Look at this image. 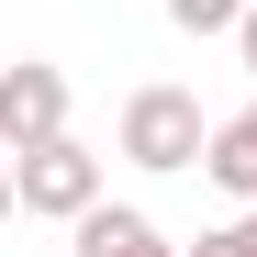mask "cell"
<instances>
[{
    "label": "cell",
    "instance_id": "obj_1",
    "mask_svg": "<svg viewBox=\"0 0 257 257\" xmlns=\"http://www.w3.org/2000/svg\"><path fill=\"white\" fill-rule=\"evenodd\" d=\"M201 146H212V112H201V90H179V78H146V90L123 101V123H112V157L146 168V179L201 168Z\"/></svg>",
    "mask_w": 257,
    "mask_h": 257
},
{
    "label": "cell",
    "instance_id": "obj_2",
    "mask_svg": "<svg viewBox=\"0 0 257 257\" xmlns=\"http://www.w3.org/2000/svg\"><path fill=\"white\" fill-rule=\"evenodd\" d=\"M12 190H23V212H45V224H78V212L101 201V157L78 135H45V146L12 157Z\"/></svg>",
    "mask_w": 257,
    "mask_h": 257
},
{
    "label": "cell",
    "instance_id": "obj_3",
    "mask_svg": "<svg viewBox=\"0 0 257 257\" xmlns=\"http://www.w3.org/2000/svg\"><path fill=\"white\" fill-rule=\"evenodd\" d=\"M45 135H67V67L56 56H12L0 67V157H23Z\"/></svg>",
    "mask_w": 257,
    "mask_h": 257
},
{
    "label": "cell",
    "instance_id": "obj_4",
    "mask_svg": "<svg viewBox=\"0 0 257 257\" xmlns=\"http://www.w3.org/2000/svg\"><path fill=\"white\" fill-rule=\"evenodd\" d=\"M67 235H78V257H179L157 235V212H135V201H90Z\"/></svg>",
    "mask_w": 257,
    "mask_h": 257
},
{
    "label": "cell",
    "instance_id": "obj_5",
    "mask_svg": "<svg viewBox=\"0 0 257 257\" xmlns=\"http://www.w3.org/2000/svg\"><path fill=\"white\" fill-rule=\"evenodd\" d=\"M201 179H212V190H235V201H257V101L212 123V146H201Z\"/></svg>",
    "mask_w": 257,
    "mask_h": 257
},
{
    "label": "cell",
    "instance_id": "obj_6",
    "mask_svg": "<svg viewBox=\"0 0 257 257\" xmlns=\"http://www.w3.org/2000/svg\"><path fill=\"white\" fill-rule=\"evenodd\" d=\"M168 23H179V34H235L246 0H168Z\"/></svg>",
    "mask_w": 257,
    "mask_h": 257
},
{
    "label": "cell",
    "instance_id": "obj_7",
    "mask_svg": "<svg viewBox=\"0 0 257 257\" xmlns=\"http://www.w3.org/2000/svg\"><path fill=\"white\" fill-rule=\"evenodd\" d=\"M179 257H257V235H246V212H235V224H201V246H179Z\"/></svg>",
    "mask_w": 257,
    "mask_h": 257
},
{
    "label": "cell",
    "instance_id": "obj_8",
    "mask_svg": "<svg viewBox=\"0 0 257 257\" xmlns=\"http://www.w3.org/2000/svg\"><path fill=\"white\" fill-rule=\"evenodd\" d=\"M235 56H246V78H257V0H246V23H235Z\"/></svg>",
    "mask_w": 257,
    "mask_h": 257
},
{
    "label": "cell",
    "instance_id": "obj_9",
    "mask_svg": "<svg viewBox=\"0 0 257 257\" xmlns=\"http://www.w3.org/2000/svg\"><path fill=\"white\" fill-rule=\"evenodd\" d=\"M12 212H23V190H12V157H0V224H12Z\"/></svg>",
    "mask_w": 257,
    "mask_h": 257
},
{
    "label": "cell",
    "instance_id": "obj_10",
    "mask_svg": "<svg viewBox=\"0 0 257 257\" xmlns=\"http://www.w3.org/2000/svg\"><path fill=\"white\" fill-rule=\"evenodd\" d=\"M246 235H257V201H246Z\"/></svg>",
    "mask_w": 257,
    "mask_h": 257
}]
</instances>
